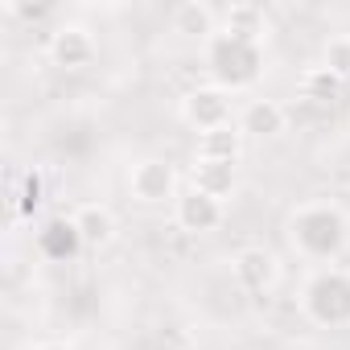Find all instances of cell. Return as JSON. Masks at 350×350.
<instances>
[{
  "mask_svg": "<svg viewBox=\"0 0 350 350\" xmlns=\"http://www.w3.org/2000/svg\"><path fill=\"white\" fill-rule=\"evenodd\" d=\"M75 223H79V235H83V243H87V247H107V243H111V235H116V215H111L107 206H99V202L79 206Z\"/></svg>",
  "mask_w": 350,
  "mask_h": 350,
  "instance_id": "cell-15",
  "label": "cell"
},
{
  "mask_svg": "<svg viewBox=\"0 0 350 350\" xmlns=\"http://www.w3.org/2000/svg\"><path fill=\"white\" fill-rule=\"evenodd\" d=\"M284 124H288V111L276 99H252L243 107V116H239V132L243 136H264V140L268 136H280Z\"/></svg>",
  "mask_w": 350,
  "mask_h": 350,
  "instance_id": "cell-10",
  "label": "cell"
},
{
  "mask_svg": "<svg viewBox=\"0 0 350 350\" xmlns=\"http://www.w3.org/2000/svg\"><path fill=\"white\" fill-rule=\"evenodd\" d=\"M342 79L334 75V70H325V66H309L305 75H301V99L305 103H317V107H334L338 99H342Z\"/></svg>",
  "mask_w": 350,
  "mask_h": 350,
  "instance_id": "cell-14",
  "label": "cell"
},
{
  "mask_svg": "<svg viewBox=\"0 0 350 350\" xmlns=\"http://www.w3.org/2000/svg\"><path fill=\"white\" fill-rule=\"evenodd\" d=\"M321 66H325V70H334L342 83L350 79V33H338V38H329V42H325Z\"/></svg>",
  "mask_w": 350,
  "mask_h": 350,
  "instance_id": "cell-17",
  "label": "cell"
},
{
  "mask_svg": "<svg viewBox=\"0 0 350 350\" xmlns=\"http://www.w3.org/2000/svg\"><path fill=\"white\" fill-rule=\"evenodd\" d=\"M83 247H87V243H83V235H79L75 215H70V219L58 215V219L42 223V231H38V252H42L46 260H54V264H70Z\"/></svg>",
  "mask_w": 350,
  "mask_h": 350,
  "instance_id": "cell-7",
  "label": "cell"
},
{
  "mask_svg": "<svg viewBox=\"0 0 350 350\" xmlns=\"http://www.w3.org/2000/svg\"><path fill=\"white\" fill-rule=\"evenodd\" d=\"M178 223H182V231L206 235V231H215L223 223V202L190 186L186 194H178Z\"/></svg>",
  "mask_w": 350,
  "mask_h": 350,
  "instance_id": "cell-8",
  "label": "cell"
},
{
  "mask_svg": "<svg viewBox=\"0 0 350 350\" xmlns=\"http://www.w3.org/2000/svg\"><path fill=\"white\" fill-rule=\"evenodd\" d=\"M231 272L247 293H264L276 284V256L268 247H243V252H235Z\"/></svg>",
  "mask_w": 350,
  "mask_h": 350,
  "instance_id": "cell-9",
  "label": "cell"
},
{
  "mask_svg": "<svg viewBox=\"0 0 350 350\" xmlns=\"http://www.w3.org/2000/svg\"><path fill=\"white\" fill-rule=\"evenodd\" d=\"M50 62L54 66H62V70H83V66H91V58H95V38H91V29H83V25H58L54 33H50Z\"/></svg>",
  "mask_w": 350,
  "mask_h": 350,
  "instance_id": "cell-6",
  "label": "cell"
},
{
  "mask_svg": "<svg viewBox=\"0 0 350 350\" xmlns=\"http://www.w3.org/2000/svg\"><path fill=\"white\" fill-rule=\"evenodd\" d=\"M239 152H243V132L235 128V124H227V128H215V132H202L198 136V161H227V165H235L239 161Z\"/></svg>",
  "mask_w": 350,
  "mask_h": 350,
  "instance_id": "cell-11",
  "label": "cell"
},
{
  "mask_svg": "<svg viewBox=\"0 0 350 350\" xmlns=\"http://www.w3.org/2000/svg\"><path fill=\"white\" fill-rule=\"evenodd\" d=\"M38 350H70V346H62V342H50V346H38Z\"/></svg>",
  "mask_w": 350,
  "mask_h": 350,
  "instance_id": "cell-20",
  "label": "cell"
},
{
  "mask_svg": "<svg viewBox=\"0 0 350 350\" xmlns=\"http://www.w3.org/2000/svg\"><path fill=\"white\" fill-rule=\"evenodd\" d=\"M17 17H25V21H42V17H50V5H17V0H13V5H9Z\"/></svg>",
  "mask_w": 350,
  "mask_h": 350,
  "instance_id": "cell-19",
  "label": "cell"
},
{
  "mask_svg": "<svg viewBox=\"0 0 350 350\" xmlns=\"http://www.w3.org/2000/svg\"><path fill=\"white\" fill-rule=\"evenodd\" d=\"M42 198H46V182H42V173L38 169H29L25 178H21V194H17V215H33L38 206H42Z\"/></svg>",
  "mask_w": 350,
  "mask_h": 350,
  "instance_id": "cell-18",
  "label": "cell"
},
{
  "mask_svg": "<svg viewBox=\"0 0 350 350\" xmlns=\"http://www.w3.org/2000/svg\"><path fill=\"white\" fill-rule=\"evenodd\" d=\"M182 116H186L190 128H198V136L215 132V128H227L231 124V95L223 87H215V83L211 87H194L182 99Z\"/></svg>",
  "mask_w": 350,
  "mask_h": 350,
  "instance_id": "cell-5",
  "label": "cell"
},
{
  "mask_svg": "<svg viewBox=\"0 0 350 350\" xmlns=\"http://www.w3.org/2000/svg\"><path fill=\"white\" fill-rule=\"evenodd\" d=\"M301 309L313 325H325V329L350 325V272L317 268L301 288Z\"/></svg>",
  "mask_w": 350,
  "mask_h": 350,
  "instance_id": "cell-3",
  "label": "cell"
},
{
  "mask_svg": "<svg viewBox=\"0 0 350 350\" xmlns=\"http://www.w3.org/2000/svg\"><path fill=\"white\" fill-rule=\"evenodd\" d=\"M128 190H132L136 202L161 206V202H169V198H178V173H173V165L161 161V157H144V161H136L132 173H128Z\"/></svg>",
  "mask_w": 350,
  "mask_h": 350,
  "instance_id": "cell-4",
  "label": "cell"
},
{
  "mask_svg": "<svg viewBox=\"0 0 350 350\" xmlns=\"http://www.w3.org/2000/svg\"><path fill=\"white\" fill-rule=\"evenodd\" d=\"M350 223L334 202H309L288 219V239L305 260H334L346 247Z\"/></svg>",
  "mask_w": 350,
  "mask_h": 350,
  "instance_id": "cell-2",
  "label": "cell"
},
{
  "mask_svg": "<svg viewBox=\"0 0 350 350\" xmlns=\"http://www.w3.org/2000/svg\"><path fill=\"white\" fill-rule=\"evenodd\" d=\"M223 29H231V33H239V38H256L260 42V33H264V9L260 5H231L227 9V25Z\"/></svg>",
  "mask_w": 350,
  "mask_h": 350,
  "instance_id": "cell-16",
  "label": "cell"
},
{
  "mask_svg": "<svg viewBox=\"0 0 350 350\" xmlns=\"http://www.w3.org/2000/svg\"><path fill=\"white\" fill-rule=\"evenodd\" d=\"M173 33L211 42V38L219 33V29H215V9L202 5V0H186V5H178V9H173Z\"/></svg>",
  "mask_w": 350,
  "mask_h": 350,
  "instance_id": "cell-13",
  "label": "cell"
},
{
  "mask_svg": "<svg viewBox=\"0 0 350 350\" xmlns=\"http://www.w3.org/2000/svg\"><path fill=\"white\" fill-rule=\"evenodd\" d=\"M206 70H211L215 87H223L227 95L231 91H247L264 75V42L239 38L231 29H219L206 42Z\"/></svg>",
  "mask_w": 350,
  "mask_h": 350,
  "instance_id": "cell-1",
  "label": "cell"
},
{
  "mask_svg": "<svg viewBox=\"0 0 350 350\" xmlns=\"http://www.w3.org/2000/svg\"><path fill=\"white\" fill-rule=\"evenodd\" d=\"M194 190H202V194H211V198H227L231 190H235V165H227V161H198L194 157Z\"/></svg>",
  "mask_w": 350,
  "mask_h": 350,
  "instance_id": "cell-12",
  "label": "cell"
}]
</instances>
